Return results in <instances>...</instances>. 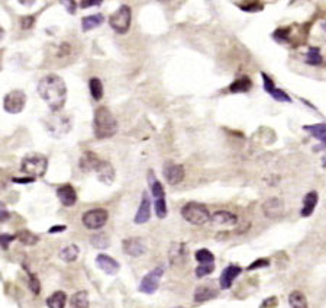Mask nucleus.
<instances>
[{"label":"nucleus","instance_id":"obj_19","mask_svg":"<svg viewBox=\"0 0 326 308\" xmlns=\"http://www.w3.org/2000/svg\"><path fill=\"white\" fill-rule=\"evenodd\" d=\"M212 223L216 226H235L238 221V217L229 211H216L212 217H210Z\"/></svg>","mask_w":326,"mask_h":308},{"label":"nucleus","instance_id":"obj_46","mask_svg":"<svg viewBox=\"0 0 326 308\" xmlns=\"http://www.w3.org/2000/svg\"><path fill=\"white\" fill-rule=\"evenodd\" d=\"M62 4L67 7V12H68V13H76V6H77L76 1H62Z\"/></svg>","mask_w":326,"mask_h":308},{"label":"nucleus","instance_id":"obj_27","mask_svg":"<svg viewBox=\"0 0 326 308\" xmlns=\"http://www.w3.org/2000/svg\"><path fill=\"white\" fill-rule=\"evenodd\" d=\"M71 308H89L90 301H89V294L86 291H79L76 292L71 300H70Z\"/></svg>","mask_w":326,"mask_h":308},{"label":"nucleus","instance_id":"obj_33","mask_svg":"<svg viewBox=\"0 0 326 308\" xmlns=\"http://www.w3.org/2000/svg\"><path fill=\"white\" fill-rule=\"evenodd\" d=\"M89 87H90V93L93 96L94 101H100L103 98V83L100 79L97 77H92L89 82Z\"/></svg>","mask_w":326,"mask_h":308},{"label":"nucleus","instance_id":"obj_49","mask_svg":"<svg viewBox=\"0 0 326 308\" xmlns=\"http://www.w3.org/2000/svg\"><path fill=\"white\" fill-rule=\"evenodd\" d=\"M65 228H67L65 226H54L52 228H49V233H51V234H54V233H61Z\"/></svg>","mask_w":326,"mask_h":308},{"label":"nucleus","instance_id":"obj_31","mask_svg":"<svg viewBox=\"0 0 326 308\" xmlns=\"http://www.w3.org/2000/svg\"><path fill=\"white\" fill-rule=\"evenodd\" d=\"M288 303L291 308H307V300H306V295L300 291H293L290 295H288Z\"/></svg>","mask_w":326,"mask_h":308},{"label":"nucleus","instance_id":"obj_14","mask_svg":"<svg viewBox=\"0 0 326 308\" xmlns=\"http://www.w3.org/2000/svg\"><path fill=\"white\" fill-rule=\"evenodd\" d=\"M57 196L60 199L64 206H73L77 202V193H76V189L71 185L65 184V185L60 186L57 189Z\"/></svg>","mask_w":326,"mask_h":308},{"label":"nucleus","instance_id":"obj_30","mask_svg":"<svg viewBox=\"0 0 326 308\" xmlns=\"http://www.w3.org/2000/svg\"><path fill=\"white\" fill-rule=\"evenodd\" d=\"M79 254H80V250H79V247L76 246V245H68V246L64 247L60 251V257L64 262H67V263H71V262L77 260Z\"/></svg>","mask_w":326,"mask_h":308},{"label":"nucleus","instance_id":"obj_16","mask_svg":"<svg viewBox=\"0 0 326 308\" xmlns=\"http://www.w3.org/2000/svg\"><path fill=\"white\" fill-rule=\"evenodd\" d=\"M263 211H264L265 217L268 218H277L283 214L284 211V205L283 201L280 198H271L268 201H265L263 205Z\"/></svg>","mask_w":326,"mask_h":308},{"label":"nucleus","instance_id":"obj_41","mask_svg":"<svg viewBox=\"0 0 326 308\" xmlns=\"http://www.w3.org/2000/svg\"><path fill=\"white\" fill-rule=\"evenodd\" d=\"M15 239H16V236H12V234H1V236H0V247H1L3 250H7L9 246H10V243H12Z\"/></svg>","mask_w":326,"mask_h":308},{"label":"nucleus","instance_id":"obj_21","mask_svg":"<svg viewBox=\"0 0 326 308\" xmlns=\"http://www.w3.org/2000/svg\"><path fill=\"white\" fill-rule=\"evenodd\" d=\"M148 181H149V187H151V193H152L154 199H161V198H165L164 186L161 185V182L155 178V175H154L152 170H149Z\"/></svg>","mask_w":326,"mask_h":308},{"label":"nucleus","instance_id":"obj_9","mask_svg":"<svg viewBox=\"0 0 326 308\" xmlns=\"http://www.w3.org/2000/svg\"><path fill=\"white\" fill-rule=\"evenodd\" d=\"M164 275V267L158 266L155 267L154 270L148 272L141 281V285H140V291L143 294H154L158 287H160V281Z\"/></svg>","mask_w":326,"mask_h":308},{"label":"nucleus","instance_id":"obj_23","mask_svg":"<svg viewBox=\"0 0 326 308\" xmlns=\"http://www.w3.org/2000/svg\"><path fill=\"white\" fill-rule=\"evenodd\" d=\"M186 254H187V250L182 243H176L171 246L170 250V262L173 265H179V263H183L184 259H186Z\"/></svg>","mask_w":326,"mask_h":308},{"label":"nucleus","instance_id":"obj_38","mask_svg":"<svg viewBox=\"0 0 326 308\" xmlns=\"http://www.w3.org/2000/svg\"><path fill=\"white\" fill-rule=\"evenodd\" d=\"M92 245L97 248H106L109 246V239L104 234H96L92 237Z\"/></svg>","mask_w":326,"mask_h":308},{"label":"nucleus","instance_id":"obj_5","mask_svg":"<svg viewBox=\"0 0 326 308\" xmlns=\"http://www.w3.org/2000/svg\"><path fill=\"white\" fill-rule=\"evenodd\" d=\"M131 21H132V10L129 6L122 4L115 13L110 15L109 18V25L112 26V29L121 35H125L129 28H131Z\"/></svg>","mask_w":326,"mask_h":308},{"label":"nucleus","instance_id":"obj_48","mask_svg":"<svg viewBox=\"0 0 326 308\" xmlns=\"http://www.w3.org/2000/svg\"><path fill=\"white\" fill-rule=\"evenodd\" d=\"M102 1H82L80 6L82 7H90V6H100Z\"/></svg>","mask_w":326,"mask_h":308},{"label":"nucleus","instance_id":"obj_26","mask_svg":"<svg viewBox=\"0 0 326 308\" xmlns=\"http://www.w3.org/2000/svg\"><path fill=\"white\" fill-rule=\"evenodd\" d=\"M251 87H252V82L249 80V77L244 76V77L236 79L229 86V92L231 93H244V92H248Z\"/></svg>","mask_w":326,"mask_h":308},{"label":"nucleus","instance_id":"obj_28","mask_svg":"<svg viewBox=\"0 0 326 308\" xmlns=\"http://www.w3.org/2000/svg\"><path fill=\"white\" fill-rule=\"evenodd\" d=\"M305 129L313 135L315 138H318L319 141L326 144V123H315V125H306Z\"/></svg>","mask_w":326,"mask_h":308},{"label":"nucleus","instance_id":"obj_43","mask_svg":"<svg viewBox=\"0 0 326 308\" xmlns=\"http://www.w3.org/2000/svg\"><path fill=\"white\" fill-rule=\"evenodd\" d=\"M267 266H270V260L268 259H258V260H255L254 263H251L248 266V270H254V269H260V267Z\"/></svg>","mask_w":326,"mask_h":308},{"label":"nucleus","instance_id":"obj_35","mask_svg":"<svg viewBox=\"0 0 326 308\" xmlns=\"http://www.w3.org/2000/svg\"><path fill=\"white\" fill-rule=\"evenodd\" d=\"M306 62L310 65H319L322 62V56L319 48H310L307 56H306Z\"/></svg>","mask_w":326,"mask_h":308},{"label":"nucleus","instance_id":"obj_45","mask_svg":"<svg viewBox=\"0 0 326 308\" xmlns=\"http://www.w3.org/2000/svg\"><path fill=\"white\" fill-rule=\"evenodd\" d=\"M10 218V214L6 211V208L3 204H0V223H4Z\"/></svg>","mask_w":326,"mask_h":308},{"label":"nucleus","instance_id":"obj_32","mask_svg":"<svg viewBox=\"0 0 326 308\" xmlns=\"http://www.w3.org/2000/svg\"><path fill=\"white\" fill-rule=\"evenodd\" d=\"M16 239L21 242L22 245H25V246H34V245H37L38 240H40V237L35 236L34 233H31L29 230H22V231H19V233L16 234Z\"/></svg>","mask_w":326,"mask_h":308},{"label":"nucleus","instance_id":"obj_6","mask_svg":"<svg viewBox=\"0 0 326 308\" xmlns=\"http://www.w3.org/2000/svg\"><path fill=\"white\" fill-rule=\"evenodd\" d=\"M26 105V95L22 90H12L3 99V108L9 114H21Z\"/></svg>","mask_w":326,"mask_h":308},{"label":"nucleus","instance_id":"obj_4","mask_svg":"<svg viewBox=\"0 0 326 308\" xmlns=\"http://www.w3.org/2000/svg\"><path fill=\"white\" fill-rule=\"evenodd\" d=\"M182 215L187 223H190L193 226H203L210 221V217H212L209 209L203 204H199V202L186 204L182 208Z\"/></svg>","mask_w":326,"mask_h":308},{"label":"nucleus","instance_id":"obj_15","mask_svg":"<svg viewBox=\"0 0 326 308\" xmlns=\"http://www.w3.org/2000/svg\"><path fill=\"white\" fill-rule=\"evenodd\" d=\"M241 272H242V269L238 265H229L228 267H225L222 275H221V279H219L221 288L222 289H229L231 285L233 284V281L239 276Z\"/></svg>","mask_w":326,"mask_h":308},{"label":"nucleus","instance_id":"obj_42","mask_svg":"<svg viewBox=\"0 0 326 308\" xmlns=\"http://www.w3.org/2000/svg\"><path fill=\"white\" fill-rule=\"evenodd\" d=\"M35 23V16L34 15H29V16H25L21 19V28L22 29H31Z\"/></svg>","mask_w":326,"mask_h":308},{"label":"nucleus","instance_id":"obj_10","mask_svg":"<svg viewBox=\"0 0 326 308\" xmlns=\"http://www.w3.org/2000/svg\"><path fill=\"white\" fill-rule=\"evenodd\" d=\"M164 176H165V181L170 184V185H179L180 182H183L184 176H186V172H184V167L182 165H177L174 162H167L163 167Z\"/></svg>","mask_w":326,"mask_h":308},{"label":"nucleus","instance_id":"obj_11","mask_svg":"<svg viewBox=\"0 0 326 308\" xmlns=\"http://www.w3.org/2000/svg\"><path fill=\"white\" fill-rule=\"evenodd\" d=\"M123 251L132 257H140L146 251V246L142 239L140 237H131L123 240Z\"/></svg>","mask_w":326,"mask_h":308},{"label":"nucleus","instance_id":"obj_29","mask_svg":"<svg viewBox=\"0 0 326 308\" xmlns=\"http://www.w3.org/2000/svg\"><path fill=\"white\" fill-rule=\"evenodd\" d=\"M65 303H67V295H65V292H62V291L54 292V294H52L51 297H48V300H47L48 308H64L65 307Z\"/></svg>","mask_w":326,"mask_h":308},{"label":"nucleus","instance_id":"obj_50","mask_svg":"<svg viewBox=\"0 0 326 308\" xmlns=\"http://www.w3.org/2000/svg\"><path fill=\"white\" fill-rule=\"evenodd\" d=\"M3 38H4V29H3V28L0 26V42H1V40H3Z\"/></svg>","mask_w":326,"mask_h":308},{"label":"nucleus","instance_id":"obj_25","mask_svg":"<svg viewBox=\"0 0 326 308\" xmlns=\"http://www.w3.org/2000/svg\"><path fill=\"white\" fill-rule=\"evenodd\" d=\"M104 22V18L100 13H96V15H89V16H84L82 21V28L84 32H89L94 28H99Z\"/></svg>","mask_w":326,"mask_h":308},{"label":"nucleus","instance_id":"obj_8","mask_svg":"<svg viewBox=\"0 0 326 308\" xmlns=\"http://www.w3.org/2000/svg\"><path fill=\"white\" fill-rule=\"evenodd\" d=\"M47 129L57 138L65 135L71 129V120L67 115H54L48 120L47 123Z\"/></svg>","mask_w":326,"mask_h":308},{"label":"nucleus","instance_id":"obj_37","mask_svg":"<svg viewBox=\"0 0 326 308\" xmlns=\"http://www.w3.org/2000/svg\"><path fill=\"white\" fill-rule=\"evenodd\" d=\"M154 206H155V214L158 218H165L167 217V204H165V198L161 199H154Z\"/></svg>","mask_w":326,"mask_h":308},{"label":"nucleus","instance_id":"obj_18","mask_svg":"<svg viewBox=\"0 0 326 308\" xmlns=\"http://www.w3.org/2000/svg\"><path fill=\"white\" fill-rule=\"evenodd\" d=\"M151 218V201H149V196L146 192H143L142 201H141V205L138 208V212L135 215V223L137 224H145L148 223Z\"/></svg>","mask_w":326,"mask_h":308},{"label":"nucleus","instance_id":"obj_1","mask_svg":"<svg viewBox=\"0 0 326 308\" xmlns=\"http://www.w3.org/2000/svg\"><path fill=\"white\" fill-rule=\"evenodd\" d=\"M38 93L52 112H60L67 101V86L57 74L42 77L38 83Z\"/></svg>","mask_w":326,"mask_h":308},{"label":"nucleus","instance_id":"obj_40","mask_svg":"<svg viewBox=\"0 0 326 308\" xmlns=\"http://www.w3.org/2000/svg\"><path fill=\"white\" fill-rule=\"evenodd\" d=\"M28 275H29V288H31V291L38 295L41 292V284H40L38 278L31 272H28Z\"/></svg>","mask_w":326,"mask_h":308},{"label":"nucleus","instance_id":"obj_3","mask_svg":"<svg viewBox=\"0 0 326 308\" xmlns=\"http://www.w3.org/2000/svg\"><path fill=\"white\" fill-rule=\"evenodd\" d=\"M48 169V159L42 154H28L22 159L21 170L32 179L42 178Z\"/></svg>","mask_w":326,"mask_h":308},{"label":"nucleus","instance_id":"obj_7","mask_svg":"<svg viewBox=\"0 0 326 308\" xmlns=\"http://www.w3.org/2000/svg\"><path fill=\"white\" fill-rule=\"evenodd\" d=\"M109 214L106 209L103 208H96V209H90L83 215L82 221L86 228L89 230H99L107 223Z\"/></svg>","mask_w":326,"mask_h":308},{"label":"nucleus","instance_id":"obj_24","mask_svg":"<svg viewBox=\"0 0 326 308\" xmlns=\"http://www.w3.org/2000/svg\"><path fill=\"white\" fill-rule=\"evenodd\" d=\"M100 162V159L94 154V153H90V151H86L80 159V169L84 172H90V170H94L97 163Z\"/></svg>","mask_w":326,"mask_h":308},{"label":"nucleus","instance_id":"obj_13","mask_svg":"<svg viewBox=\"0 0 326 308\" xmlns=\"http://www.w3.org/2000/svg\"><path fill=\"white\" fill-rule=\"evenodd\" d=\"M96 175H97V179L104 184V185H112L113 181H115V169L113 166L110 165L109 162H104V160H100L96 169H94Z\"/></svg>","mask_w":326,"mask_h":308},{"label":"nucleus","instance_id":"obj_17","mask_svg":"<svg viewBox=\"0 0 326 308\" xmlns=\"http://www.w3.org/2000/svg\"><path fill=\"white\" fill-rule=\"evenodd\" d=\"M96 265L107 275H116L119 270V263L107 254H99L96 257Z\"/></svg>","mask_w":326,"mask_h":308},{"label":"nucleus","instance_id":"obj_39","mask_svg":"<svg viewBox=\"0 0 326 308\" xmlns=\"http://www.w3.org/2000/svg\"><path fill=\"white\" fill-rule=\"evenodd\" d=\"M215 270V263H204V265H199L196 267V276L197 278H203L206 275H210Z\"/></svg>","mask_w":326,"mask_h":308},{"label":"nucleus","instance_id":"obj_20","mask_svg":"<svg viewBox=\"0 0 326 308\" xmlns=\"http://www.w3.org/2000/svg\"><path fill=\"white\" fill-rule=\"evenodd\" d=\"M218 295V291L215 288L207 287V285H202L194 291V301L196 303H204L209 301L212 298H215Z\"/></svg>","mask_w":326,"mask_h":308},{"label":"nucleus","instance_id":"obj_12","mask_svg":"<svg viewBox=\"0 0 326 308\" xmlns=\"http://www.w3.org/2000/svg\"><path fill=\"white\" fill-rule=\"evenodd\" d=\"M261 76H263V80H264L265 92H267L273 99H276V101H279V102H291V98L285 93L284 90L277 89V87L274 86V82L271 80V77H268L265 73H261Z\"/></svg>","mask_w":326,"mask_h":308},{"label":"nucleus","instance_id":"obj_44","mask_svg":"<svg viewBox=\"0 0 326 308\" xmlns=\"http://www.w3.org/2000/svg\"><path fill=\"white\" fill-rule=\"evenodd\" d=\"M70 53H71V48H70V45L68 44H61L60 45V48H58V57H67V56H70Z\"/></svg>","mask_w":326,"mask_h":308},{"label":"nucleus","instance_id":"obj_22","mask_svg":"<svg viewBox=\"0 0 326 308\" xmlns=\"http://www.w3.org/2000/svg\"><path fill=\"white\" fill-rule=\"evenodd\" d=\"M318 193L316 192H309L303 199V208H302V217H309L312 215V212L315 211V208L318 205Z\"/></svg>","mask_w":326,"mask_h":308},{"label":"nucleus","instance_id":"obj_47","mask_svg":"<svg viewBox=\"0 0 326 308\" xmlns=\"http://www.w3.org/2000/svg\"><path fill=\"white\" fill-rule=\"evenodd\" d=\"M35 179H32V178H15L13 179V182H16V184H32Z\"/></svg>","mask_w":326,"mask_h":308},{"label":"nucleus","instance_id":"obj_2","mask_svg":"<svg viewBox=\"0 0 326 308\" xmlns=\"http://www.w3.org/2000/svg\"><path fill=\"white\" fill-rule=\"evenodd\" d=\"M93 131L96 138L99 140L110 138L118 132V121L107 108L100 106L96 109L93 120Z\"/></svg>","mask_w":326,"mask_h":308},{"label":"nucleus","instance_id":"obj_34","mask_svg":"<svg viewBox=\"0 0 326 308\" xmlns=\"http://www.w3.org/2000/svg\"><path fill=\"white\" fill-rule=\"evenodd\" d=\"M196 260L204 265V263H215V256L212 254V251H209L207 248H200L196 251Z\"/></svg>","mask_w":326,"mask_h":308},{"label":"nucleus","instance_id":"obj_51","mask_svg":"<svg viewBox=\"0 0 326 308\" xmlns=\"http://www.w3.org/2000/svg\"><path fill=\"white\" fill-rule=\"evenodd\" d=\"M0 60H1V51H0Z\"/></svg>","mask_w":326,"mask_h":308},{"label":"nucleus","instance_id":"obj_36","mask_svg":"<svg viewBox=\"0 0 326 308\" xmlns=\"http://www.w3.org/2000/svg\"><path fill=\"white\" fill-rule=\"evenodd\" d=\"M236 4L245 12H260L264 7V4L260 1H245V3H236Z\"/></svg>","mask_w":326,"mask_h":308}]
</instances>
